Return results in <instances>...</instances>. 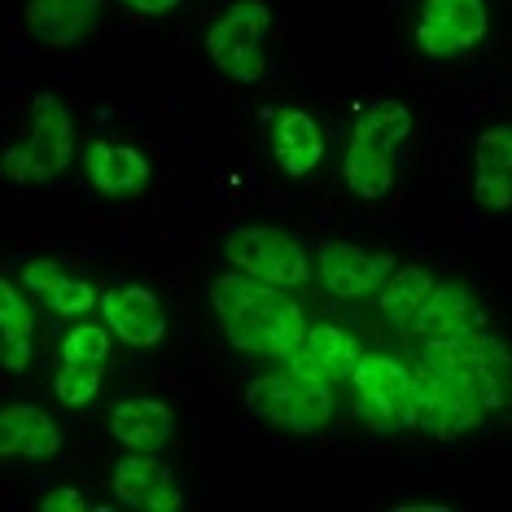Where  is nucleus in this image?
<instances>
[{
	"label": "nucleus",
	"instance_id": "f257e3e1",
	"mask_svg": "<svg viewBox=\"0 0 512 512\" xmlns=\"http://www.w3.org/2000/svg\"><path fill=\"white\" fill-rule=\"evenodd\" d=\"M215 320L224 324V337L232 351L263 355V359H289L307 337V311L289 298V289L254 281L246 272H224L211 285Z\"/></svg>",
	"mask_w": 512,
	"mask_h": 512
},
{
	"label": "nucleus",
	"instance_id": "f03ea898",
	"mask_svg": "<svg viewBox=\"0 0 512 512\" xmlns=\"http://www.w3.org/2000/svg\"><path fill=\"white\" fill-rule=\"evenodd\" d=\"M416 372V412H421L425 434H434L442 442L464 438L473 429H482L495 416V407L486 403V394L477 381H469L460 368H451L447 359L421 351V359L412 364Z\"/></svg>",
	"mask_w": 512,
	"mask_h": 512
},
{
	"label": "nucleus",
	"instance_id": "7ed1b4c3",
	"mask_svg": "<svg viewBox=\"0 0 512 512\" xmlns=\"http://www.w3.org/2000/svg\"><path fill=\"white\" fill-rule=\"evenodd\" d=\"M246 407L259 421L276 425V429H289V434H320L324 425L333 421L337 412V394H333V381H320V377H298V372H263L246 386Z\"/></svg>",
	"mask_w": 512,
	"mask_h": 512
},
{
	"label": "nucleus",
	"instance_id": "20e7f679",
	"mask_svg": "<svg viewBox=\"0 0 512 512\" xmlns=\"http://www.w3.org/2000/svg\"><path fill=\"white\" fill-rule=\"evenodd\" d=\"M355 412L372 434H403L421 421L416 412V372L394 355L364 351L351 372Z\"/></svg>",
	"mask_w": 512,
	"mask_h": 512
},
{
	"label": "nucleus",
	"instance_id": "39448f33",
	"mask_svg": "<svg viewBox=\"0 0 512 512\" xmlns=\"http://www.w3.org/2000/svg\"><path fill=\"white\" fill-rule=\"evenodd\" d=\"M267 31H272L267 0H232L206 27V57L237 84H259L267 75Z\"/></svg>",
	"mask_w": 512,
	"mask_h": 512
},
{
	"label": "nucleus",
	"instance_id": "423d86ee",
	"mask_svg": "<svg viewBox=\"0 0 512 512\" xmlns=\"http://www.w3.org/2000/svg\"><path fill=\"white\" fill-rule=\"evenodd\" d=\"M75 162V114L66 101L40 97L31 114V132L22 145L5 149V180L9 184H44L57 180Z\"/></svg>",
	"mask_w": 512,
	"mask_h": 512
},
{
	"label": "nucleus",
	"instance_id": "0eeeda50",
	"mask_svg": "<svg viewBox=\"0 0 512 512\" xmlns=\"http://www.w3.org/2000/svg\"><path fill=\"white\" fill-rule=\"evenodd\" d=\"M224 259L237 267V272L254 276V281L281 285V289H302L311 276H316L307 250L298 246V237H289L285 228H267V224L228 228Z\"/></svg>",
	"mask_w": 512,
	"mask_h": 512
},
{
	"label": "nucleus",
	"instance_id": "6e6552de",
	"mask_svg": "<svg viewBox=\"0 0 512 512\" xmlns=\"http://www.w3.org/2000/svg\"><path fill=\"white\" fill-rule=\"evenodd\" d=\"M486 27H491L486 0H421L416 49L425 57H460L482 44Z\"/></svg>",
	"mask_w": 512,
	"mask_h": 512
},
{
	"label": "nucleus",
	"instance_id": "1a4fd4ad",
	"mask_svg": "<svg viewBox=\"0 0 512 512\" xmlns=\"http://www.w3.org/2000/svg\"><path fill=\"white\" fill-rule=\"evenodd\" d=\"M390 272H394L390 254L351 246V241H320V250H316L320 285L342 302H364L372 294H381V285L390 281Z\"/></svg>",
	"mask_w": 512,
	"mask_h": 512
},
{
	"label": "nucleus",
	"instance_id": "9d476101",
	"mask_svg": "<svg viewBox=\"0 0 512 512\" xmlns=\"http://www.w3.org/2000/svg\"><path fill=\"white\" fill-rule=\"evenodd\" d=\"M110 491L119 504L136 512H176L184 508V491L176 486V473L158 460V451H127L114 460Z\"/></svg>",
	"mask_w": 512,
	"mask_h": 512
},
{
	"label": "nucleus",
	"instance_id": "9b49d317",
	"mask_svg": "<svg viewBox=\"0 0 512 512\" xmlns=\"http://www.w3.org/2000/svg\"><path fill=\"white\" fill-rule=\"evenodd\" d=\"M101 320L114 329V337L136 351H154L167 337V316H162V302L149 294L145 285H114L101 294Z\"/></svg>",
	"mask_w": 512,
	"mask_h": 512
},
{
	"label": "nucleus",
	"instance_id": "f8f14e48",
	"mask_svg": "<svg viewBox=\"0 0 512 512\" xmlns=\"http://www.w3.org/2000/svg\"><path fill=\"white\" fill-rule=\"evenodd\" d=\"M267 149H272V162L285 171L289 180H302L324 162L329 141H324L320 123L311 119L307 110L285 106V110L267 114Z\"/></svg>",
	"mask_w": 512,
	"mask_h": 512
},
{
	"label": "nucleus",
	"instance_id": "ddd939ff",
	"mask_svg": "<svg viewBox=\"0 0 512 512\" xmlns=\"http://www.w3.org/2000/svg\"><path fill=\"white\" fill-rule=\"evenodd\" d=\"M359 355H364V351H359V337L346 329V324L320 320V324H311V329H307V337H302L298 351L285 359V368L298 372V377H320V381L346 377V381H351Z\"/></svg>",
	"mask_w": 512,
	"mask_h": 512
},
{
	"label": "nucleus",
	"instance_id": "4468645a",
	"mask_svg": "<svg viewBox=\"0 0 512 512\" xmlns=\"http://www.w3.org/2000/svg\"><path fill=\"white\" fill-rule=\"evenodd\" d=\"M18 285L27 289L31 298H40L53 316L84 320L88 311H101L97 289H92L84 276H71L62 263H53V259H27L18 267Z\"/></svg>",
	"mask_w": 512,
	"mask_h": 512
},
{
	"label": "nucleus",
	"instance_id": "2eb2a0df",
	"mask_svg": "<svg viewBox=\"0 0 512 512\" xmlns=\"http://www.w3.org/2000/svg\"><path fill=\"white\" fill-rule=\"evenodd\" d=\"M473 202L491 215L512 211V123H495L473 141Z\"/></svg>",
	"mask_w": 512,
	"mask_h": 512
},
{
	"label": "nucleus",
	"instance_id": "dca6fc26",
	"mask_svg": "<svg viewBox=\"0 0 512 512\" xmlns=\"http://www.w3.org/2000/svg\"><path fill=\"white\" fill-rule=\"evenodd\" d=\"M84 176L106 197H141L149 189V158L136 145L88 141L84 145Z\"/></svg>",
	"mask_w": 512,
	"mask_h": 512
},
{
	"label": "nucleus",
	"instance_id": "f3484780",
	"mask_svg": "<svg viewBox=\"0 0 512 512\" xmlns=\"http://www.w3.org/2000/svg\"><path fill=\"white\" fill-rule=\"evenodd\" d=\"M482 329V316H477L473 307V294L456 281H438L434 294L425 298V307L416 311L412 329L407 337H416V342H456V337Z\"/></svg>",
	"mask_w": 512,
	"mask_h": 512
},
{
	"label": "nucleus",
	"instance_id": "a211bd4d",
	"mask_svg": "<svg viewBox=\"0 0 512 512\" xmlns=\"http://www.w3.org/2000/svg\"><path fill=\"white\" fill-rule=\"evenodd\" d=\"M62 442V425L40 407L9 403L0 412V460H53Z\"/></svg>",
	"mask_w": 512,
	"mask_h": 512
},
{
	"label": "nucleus",
	"instance_id": "6ab92c4d",
	"mask_svg": "<svg viewBox=\"0 0 512 512\" xmlns=\"http://www.w3.org/2000/svg\"><path fill=\"white\" fill-rule=\"evenodd\" d=\"M101 14V0H27L22 18L27 31L44 49H71L92 31V22Z\"/></svg>",
	"mask_w": 512,
	"mask_h": 512
},
{
	"label": "nucleus",
	"instance_id": "aec40b11",
	"mask_svg": "<svg viewBox=\"0 0 512 512\" xmlns=\"http://www.w3.org/2000/svg\"><path fill=\"white\" fill-rule=\"evenodd\" d=\"M176 434V412L158 399H119L110 412V438L127 451H162Z\"/></svg>",
	"mask_w": 512,
	"mask_h": 512
},
{
	"label": "nucleus",
	"instance_id": "412c9836",
	"mask_svg": "<svg viewBox=\"0 0 512 512\" xmlns=\"http://www.w3.org/2000/svg\"><path fill=\"white\" fill-rule=\"evenodd\" d=\"M31 346H36V316H31V302L22 294L18 281H0V359H5V372L18 377V372L31 368Z\"/></svg>",
	"mask_w": 512,
	"mask_h": 512
},
{
	"label": "nucleus",
	"instance_id": "4be33fe9",
	"mask_svg": "<svg viewBox=\"0 0 512 512\" xmlns=\"http://www.w3.org/2000/svg\"><path fill=\"white\" fill-rule=\"evenodd\" d=\"M434 285L438 281H434V272H429V267H416V263L394 267L390 281L381 285V294H377V307H381V316H386V324H394V333L412 329L416 311L425 307V298L434 294Z\"/></svg>",
	"mask_w": 512,
	"mask_h": 512
},
{
	"label": "nucleus",
	"instance_id": "5701e85b",
	"mask_svg": "<svg viewBox=\"0 0 512 512\" xmlns=\"http://www.w3.org/2000/svg\"><path fill=\"white\" fill-rule=\"evenodd\" d=\"M342 180L346 189L364 202H381L394 189V154L386 149H372L364 141H351L342 154Z\"/></svg>",
	"mask_w": 512,
	"mask_h": 512
},
{
	"label": "nucleus",
	"instance_id": "b1692460",
	"mask_svg": "<svg viewBox=\"0 0 512 512\" xmlns=\"http://www.w3.org/2000/svg\"><path fill=\"white\" fill-rule=\"evenodd\" d=\"M412 136V110L403 101H368L364 114L355 119V132L351 141H364L372 149H386V154H399Z\"/></svg>",
	"mask_w": 512,
	"mask_h": 512
},
{
	"label": "nucleus",
	"instance_id": "393cba45",
	"mask_svg": "<svg viewBox=\"0 0 512 512\" xmlns=\"http://www.w3.org/2000/svg\"><path fill=\"white\" fill-rule=\"evenodd\" d=\"M114 342H119V337H114L110 324L75 320L71 329L62 333V359H71V364H106Z\"/></svg>",
	"mask_w": 512,
	"mask_h": 512
},
{
	"label": "nucleus",
	"instance_id": "a878e982",
	"mask_svg": "<svg viewBox=\"0 0 512 512\" xmlns=\"http://www.w3.org/2000/svg\"><path fill=\"white\" fill-rule=\"evenodd\" d=\"M97 390H101V364H71V359H62V368H57V377H53L57 403L84 407L97 399Z\"/></svg>",
	"mask_w": 512,
	"mask_h": 512
},
{
	"label": "nucleus",
	"instance_id": "bb28decb",
	"mask_svg": "<svg viewBox=\"0 0 512 512\" xmlns=\"http://www.w3.org/2000/svg\"><path fill=\"white\" fill-rule=\"evenodd\" d=\"M40 508L44 512H84L88 499L79 495V491H66V486H57V491H44L40 495Z\"/></svg>",
	"mask_w": 512,
	"mask_h": 512
},
{
	"label": "nucleus",
	"instance_id": "cd10ccee",
	"mask_svg": "<svg viewBox=\"0 0 512 512\" xmlns=\"http://www.w3.org/2000/svg\"><path fill=\"white\" fill-rule=\"evenodd\" d=\"M127 9H136V14H149V18H162L171 14V9H180L184 0H123Z\"/></svg>",
	"mask_w": 512,
	"mask_h": 512
}]
</instances>
